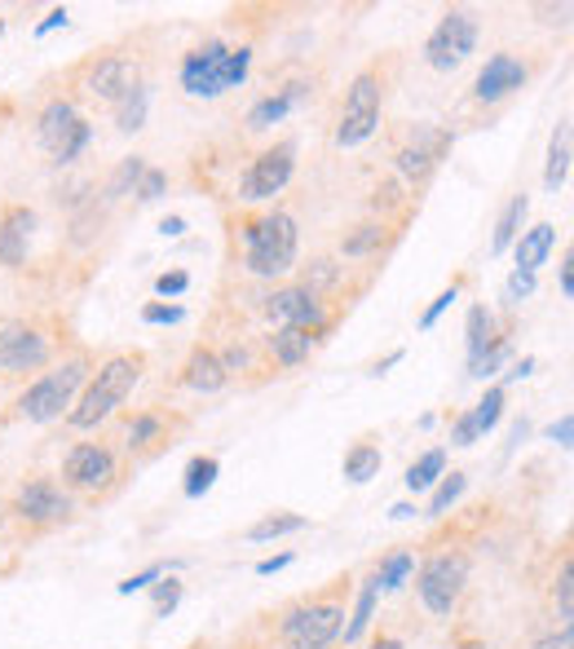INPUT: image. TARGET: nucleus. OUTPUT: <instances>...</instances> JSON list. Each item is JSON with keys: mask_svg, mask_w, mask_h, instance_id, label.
Returning a JSON list of instances; mask_svg holds the SVG:
<instances>
[{"mask_svg": "<svg viewBox=\"0 0 574 649\" xmlns=\"http://www.w3.org/2000/svg\"><path fill=\"white\" fill-rule=\"evenodd\" d=\"M557 279H562V297L571 301V297H574V257H571V252L562 257V270H557Z\"/></svg>", "mask_w": 574, "mask_h": 649, "instance_id": "nucleus-54", "label": "nucleus"}, {"mask_svg": "<svg viewBox=\"0 0 574 649\" xmlns=\"http://www.w3.org/2000/svg\"><path fill=\"white\" fill-rule=\"evenodd\" d=\"M384 239H389V226H376V221H372V226H359V230L341 243V252H345V257H372V252H381L384 248Z\"/></svg>", "mask_w": 574, "mask_h": 649, "instance_id": "nucleus-36", "label": "nucleus"}, {"mask_svg": "<svg viewBox=\"0 0 574 649\" xmlns=\"http://www.w3.org/2000/svg\"><path fill=\"white\" fill-rule=\"evenodd\" d=\"M225 44L221 40H203L199 49H191L182 58V89L191 98H221V62H225Z\"/></svg>", "mask_w": 574, "mask_h": 649, "instance_id": "nucleus-15", "label": "nucleus"}, {"mask_svg": "<svg viewBox=\"0 0 574 649\" xmlns=\"http://www.w3.org/2000/svg\"><path fill=\"white\" fill-rule=\"evenodd\" d=\"M216 473H221V465H216V456H194L191 465H187V499H199V495H208L212 482H216Z\"/></svg>", "mask_w": 574, "mask_h": 649, "instance_id": "nucleus-35", "label": "nucleus"}, {"mask_svg": "<svg viewBox=\"0 0 574 649\" xmlns=\"http://www.w3.org/2000/svg\"><path fill=\"white\" fill-rule=\"evenodd\" d=\"M31 230H36V212L22 208V203H9L0 212V266L18 270L27 261V243H31Z\"/></svg>", "mask_w": 574, "mask_h": 649, "instance_id": "nucleus-17", "label": "nucleus"}, {"mask_svg": "<svg viewBox=\"0 0 574 649\" xmlns=\"http://www.w3.org/2000/svg\"><path fill=\"white\" fill-rule=\"evenodd\" d=\"M531 292H535V274L513 270V274H508V283H504V301H508V306H522Z\"/></svg>", "mask_w": 574, "mask_h": 649, "instance_id": "nucleus-46", "label": "nucleus"}, {"mask_svg": "<svg viewBox=\"0 0 574 649\" xmlns=\"http://www.w3.org/2000/svg\"><path fill=\"white\" fill-rule=\"evenodd\" d=\"M296 243H301V230L292 212L283 208L261 212L256 221L243 226V270L256 279H283L296 270Z\"/></svg>", "mask_w": 574, "mask_h": 649, "instance_id": "nucleus-2", "label": "nucleus"}, {"mask_svg": "<svg viewBox=\"0 0 574 649\" xmlns=\"http://www.w3.org/2000/svg\"><path fill=\"white\" fill-rule=\"evenodd\" d=\"M451 151V133L446 129H433V124H415V133L397 147V172L411 181V186H424L433 177V168L446 160Z\"/></svg>", "mask_w": 574, "mask_h": 649, "instance_id": "nucleus-9", "label": "nucleus"}, {"mask_svg": "<svg viewBox=\"0 0 574 649\" xmlns=\"http://www.w3.org/2000/svg\"><path fill=\"white\" fill-rule=\"evenodd\" d=\"M504 407H508V393H504V385H491V389H486V398H482L477 407H469V416H473L477 433H491V429L504 420Z\"/></svg>", "mask_w": 574, "mask_h": 649, "instance_id": "nucleus-34", "label": "nucleus"}, {"mask_svg": "<svg viewBox=\"0 0 574 649\" xmlns=\"http://www.w3.org/2000/svg\"><path fill=\"white\" fill-rule=\"evenodd\" d=\"M557 619H562V628H571L574 619V570L571 561L562 566V575H557Z\"/></svg>", "mask_w": 574, "mask_h": 649, "instance_id": "nucleus-43", "label": "nucleus"}, {"mask_svg": "<svg viewBox=\"0 0 574 649\" xmlns=\"http://www.w3.org/2000/svg\"><path fill=\"white\" fill-rule=\"evenodd\" d=\"M442 473H446V451L437 447V451H424L411 469H406V490H429V487H437L442 482Z\"/></svg>", "mask_w": 574, "mask_h": 649, "instance_id": "nucleus-32", "label": "nucleus"}, {"mask_svg": "<svg viewBox=\"0 0 574 649\" xmlns=\"http://www.w3.org/2000/svg\"><path fill=\"white\" fill-rule=\"evenodd\" d=\"M142 371H147V358L142 353H115V358H107L93 371V380L80 389V398L71 402L67 425L71 429H98L115 407H124V398L138 389Z\"/></svg>", "mask_w": 574, "mask_h": 649, "instance_id": "nucleus-1", "label": "nucleus"}, {"mask_svg": "<svg viewBox=\"0 0 574 649\" xmlns=\"http://www.w3.org/2000/svg\"><path fill=\"white\" fill-rule=\"evenodd\" d=\"M473 49H477V13L473 9H446L424 40V62L433 71H455V67L469 62Z\"/></svg>", "mask_w": 574, "mask_h": 649, "instance_id": "nucleus-7", "label": "nucleus"}, {"mask_svg": "<svg viewBox=\"0 0 574 649\" xmlns=\"http://www.w3.org/2000/svg\"><path fill=\"white\" fill-rule=\"evenodd\" d=\"M182 230H187V221H182V217H164V221H160V234H164V239H178Z\"/></svg>", "mask_w": 574, "mask_h": 649, "instance_id": "nucleus-58", "label": "nucleus"}, {"mask_svg": "<svg viewBox=\"0 0 574 649\" xmlns=\"http://www.w3.org/2000/svg\"><path fill=\"white\" fill-rule=\"evenodd\" d=\"M389 517H393V521H406V517H415V508H411V503H393Z\"/></svg>", "mask_w": 574, "mask_h": 649, "instance_id": "nucleus-61", "label": "nucleus"}, {"mask_svg": "<svg viewBox=\"0 0 574 649\" xmlns=\"http://www.w3.org/2000/svg\"><path fill=\"white\" fill-rule=\"evenodd\" d=\"M513 248H517V270L535 274V270H540V266L548 261V252L557 248V226H553V221H540V226L522 230Z\"/></svg>", "mask_w": 574, "mask_h": 649, "instance_id": "nucleus-20", "label": "nucleus"}, {"mask_svg": "<svg viewBox=\"0 0 574 649\" xmlns=\"http://www.w3.org/2000/svg\"><path fill=\"white\" fill-rule=\"evenodd\" d=\"M381 447L376 442H354L350 451H345V482H354V487H367L372 478H381Z\"/></svg>", "mask_w": 574, "mask_h": 649, "instance_id": "nucleus-25", "label": "nucleus"}, {"mask_svg": "<svg viewBox=\"0 0 574 649\" xmlns=\"http://www.w3.org/2000/svg\"><path fill=\"white\" fill-rule=\"evenodd\" d=\"M336 279H341V266H336V261H328V257H319V261H310V270H305L301 288L319 297V292H323V288H332Z\"/></svg>", "mask_w": 574, "mask_h": 649, "instance_id": "nucleus-41", "label": "nucleus"}, {"mask_svg": "<svg viewBox=\"0 0 574 649\" xmlns=\"http://www.w3.org/2000/svg\"><path fill=\"white\" fill-rule=\"evenodd\" d=\"M571 177V116L557 120L553 129V142H548V163H544V190L557 194Z\"/></svg>", "mask_w": 574, "mask_h": 649, "instance_id": "nucleus-22", "label": "nucleus"}, {"mask_svg": "<svg viewBox=\"0 0 574 649\" xmlns=\"http://www.w3.org/2000/svg\"><path fill=\"white\" fill-rule=\"evenodd\" d=\"M160 575H164V566H147L142 575H133V579H124V583H120V597H133V592H147L151 583H160Z\"/></svg>", "mask_w": 574, "mask_h": 649, "instance_id": "nucleus-52", "label": "nucleus"}, {"mask_svg": "<svg viewBox=\"0 0 574 649\" xmlns=\"http://www.w3.org/2000/svg\"><path fill=\"white\" fill-rule=\"evenodd\" d=\"M142 80H138V62H129V58H98L93 67H89V76H84V89H89V98H98V102H120L124 93H133Z\"/></svg>", "mask_w": 574, "mask_h": 649, "instance_id": "nucleus-16", "label": "nucleus"}, {"mask_svg": "<svg viewBox=\"0 0 574 649\" xmlns=\"http://www.w3.org/2000/svg\"><path fill=\"white\" fill-rule=\"evenodd\" d=\"M216 358H221L225 376H234V371H248V367H252V349H248V345H239V340H234L225 353H216Z\"/></svg>", "mask_w": 574, "mask_h": 649, "instance_id": "nucleus-50", "label": "nucleus"}, {"mask_svg": "<svg viewBox=\"0 0 574 649\" xmlns=\"http://www.w3.org/2000/svg\"><path fill=\"white\" fill-rule=\"evenodd\" d=\"M187 288H191V274H187V270H169V274L155 279V292H160V297H182Z\"/></svg>", "mask_w": 574, "mask_h": 649, "instance_id": "nucleus-51", "label": "nucleus"}, {"mask_svg": "<svg viewBox=\"0 0 574 649\" xmlns=\"http://www.w3.org/2000/svg\"><path fill=\"white\" fill-rule=\"evenodd\" d=\"M535 649H574V628H562V632H553V637H544Z\"/></svg>", "mask_w": 574, "mask_h": 649, "instance_id": "nucleus-55", "label": "nucleus"}, {"mask_svg": "<svg viewBox=\"0 0 574 649\" xmlns=\"http://www.w3.org/2000/svg\"><path fill=\"white\" fill-rule=\"evenodd\" d=\"M526 212H531V194H513L508 199V208L500 212V221H495V239H491V252H508L513 243H517V234H522V221H526Z\"/></svg>", "mask_w": 574, "mask_h": 649, "instance_id": "nucleus-27", "label": "nucleus"}, {"mask_svg": "<svg viewBox=\"0 0 574 649\" xmlns=\"http://www.w3.org/2000/svg\"><path fill=\"white\" fill-rule=\"evenodd\" d=\"M142 323H151V327L182 323V306H164V301H151V306L142 310Z\"/></svg>", "mask_w": 574, "mask_h": 649, "instance_id": "nucleus-49", "label": "nucleus"}, {"mask_svg": "<svg viewBox=\"0 0 574 649\" xmlns=\"http://www.w3.org/2000/svg\"><path fill=\"white\" fill-rule=\"evenodd\" d=\"M402 358H406V349H393V353H384L381 362H376V367H372V376H384V371H389V367H397V362H402Z\"/></svg>", "mask_w": 574, "mask_h": 649, "instance_id": "nucleus-59", "label": "nucleus"}, {"mask_svg": "<svg viewBox=\"0 0 574 649\" xmlns=\"http://www.w3.org/2000/svg\"><path fill=\"white\" fill-rule=\"evenodd\" d=\"M102 217H107V203L84 199V212H75V221H71V243H75V248H80V243H89V239L98 234Z\"/></svg>", "mask_w": 574, "mask_h": 649, "instance_id": "nucleus-38", "label": "nucleus"}, {"mask_svg": "<svg viewBox=\"0 0 574 649\" xmlns=\"http://www.w3.org/2000/svg\"><path fill=\"white\" fill-rule=\"evenodd\" d=\"M142 172H147V160L142 156H129V160L115 163V172L107 177V190H102V203L111 208L115 199H124V194H133L138 190V181H142Z\"/></svg>", "mask_w": 574, "mask_h": 649, "instance_id": "nucleus-29", "label": "nucleus"}, {"mask_svg": "<svg viewBox=\"0 0 574 649\" xmlns=\"http://www.w3.org/2000/svg\"><path fill=\"white\" fill-rule=\"evenodd\" d=\"M265 314L279 327H301V331H310V336H319V331L328 327V306H323L314 292H305L301 283L270 292V297H265Z\"/></svg>", "mask_w": 574, "mask_h": 649, "instance_id": "nucleus-11", "label": "nucleus"}, {"mask_svg": "<svg viewBox=\"0 0 574 649\" xmlns=\"http://www.w3.org/2000/svg\"><path fill=\"white\" fill-rule=\"evenodd\" d=\"M89 142H93V124H89L84 116H75V124L62 133V142H58L49 156H53V163H58V168H67V163H75L80 156H84V151H89Z\"/></svg>", "mask_w": 574, "mask_h": 649, "instance_id": "nucleus-30", "label": "nucleus"}, {"mask_svg": "<svg viewBox=\"0 0 574 649\" xmlns=\"http://www.w3.org/2000/svg\"><path fill=\"white\" fill-rule=\"evenodd\" d=\"M147 107H151V89H147V84H138L133 93H124V98L115 102V124H120V133H138V129L147 124Z\"/></svg>", "mask_w": 574, "mask_h": 649, "instance_id": "nucleus-31", "label": "nucleus"}, {"mask_svg": "<svg viewBox=\"0 0 574 649\" xmlns=\"http://www.w3.org/2000/svg\"><path fill=\"white\" fill-rule=\"evenodd\" d=\"M283 566H292V552H279V557H265V561L256 566V575H274V570H283Z\"/></svg>", "mask_w": 574, "mask_h": 649, "instance_id": "nucleus-56", "label": "nucleus"}, {"mask_svg": "<svg viewBox=\"0 0 574 649\" xmlns=\"http://www.w3.org/2000/svg\"><path fill=\"white\" fill-rule=\"evenodd\" d=\"M292 172H296V142H274V147H265L256 160L248 163V172L239 177V199L243 203H265V199L288 190Z\"/></svg>", "mask_w": 574, "mask_h": 649, "instance_id": "nucleus-8", "label": "nucleus"}, {"mask_svg": "<svg viewBox=\"0 0 574 649\" xmlns=\"http://www.w3.org/2000/svg\"><path fill=\"white\" fill-rule=\"evenodd\" d=\"M464 490H469V478H464V473H442V482H437L433 499H429V517H442Z\"/></svg>", "mask_w": 574, "mask_h": 649, "instance_id": "nucleus-39", "label": "nucleus"}, {"mask_svg": "<svg viewBox=\"0 0 574 649\" xmlns=\"http://www.w3.org/2000/svg\"><path fill=\"white\" fill-rule=\"evenodd\" d=\"M49 362V340L44 331L27 323L0 327V371L4 376H22V371H40Z\"/></svg>", "mask_w": 574, "mask_h": 649, "instance_id": "nucleus-12", "label": "nucleus"}, {"mask_svg": "<svg viewBox=\"0 0 574 649\" xmlns=\"http://www.w3.org/2000/svg\"><path fill=\"white\" fill-rule=\"evenodd\" d=\"M464 583H469V557H464V552H455V548L433 552V557L415 570V592H420L424 610H429V615H437V619H446V615L460 606Z\"/></svg>", "mask_w": 574, "mask_h": 649, "instance_id": "nucleus-5", "label": "nucleus"}, {"mask_svg": "<svg viewBox=\"0 0 574 649\" xmlns=\"http://www.w3.org/2000/svg\"><path fill=\"white\" fill-rule=\"evenodd\" d=\"M376 601H381V583H376V575H372V579H363V592H359L354 619H350V623L341 628L345 646H359V641L367 637V628H372V619H376Z\"/></svg>", "mask_w": 574, "mask_h": 649, "instance_id": "nucleus-24", "label": "nucleus"}, {"mask_svg": "<svg viewBox=\"0 0 574 649\" xmlns=\"http://www.w3.org/2000/svg\"><path fill=\"white\" fill-rule=\"evenodd\" d=\"M367 649H402V641L397 637H381V641H372Z\"/></svg>", "mask_w": 574, "mask_h": 649, "instance_id": "nucleus-62", "label": "nucleus"}, {"mask_svg": "<svg viewBox=\"0 0 574 649\" xmlns=\"http://www.w3.org/2000/svg\"><path fill=\"white\" fill-rule=\"evenodd\" d=\"M115 478H120L115 451L102 447V442H80L62 460V482L71 490H107Z\"/></svg>", "mask_w": 574, "mask_h": 649, "instance_id": "nucleus-10", "label": "nucleus"}, {"mask_svg": "<svg viewBox=\"0 0 574 649\" xmlns=\"http://www.w3.org/2000/svg\"><path fill=\"white\" fill-rule=\"evenodd\" d=\"M531 371H535V358H522V362H513V367H508V376H504V380L513 385V380H526Z\"/></svg>", "mask_w": 574, "mask_h": 649, "instance_id": "nucleus-57", "label": "nucleus"}, {"mask_svg": "<svg viewBox=\"0 0 574 649\" xmlns=\"http://www.w3.org/2000/svg\"><path fill=\"white\" fill-rule=\"evenodd\" d=\"M381 111H384V80L376 67L359 71L350 93H345V107H341V124H336V147L350 151V147H363L376 129H381Z\"/></svg>", "mask_w": 574, "mask_h": 649, "instance_id": "nucleus-4", "label": "nucleus"}, {"mask_svg": "<svg viewBox=\"0 0 574 649\" xmlns=\"http://www.w3.org/2000/svg\"><path fill=\"white\" fill-rule=\"evenodd\" d=\"M341 628H345L341 601H305V606L288 610L279 623L288 649H328L332 641H341Z\"/></svg>", "mask_w": 574, "mask_h": 649, "instance_id": "nucleus-6", "label": "nucleus"}, {"mask_svg": "<svg viewBox=\"0 0 574 649\" xmlns=\"http://www.w3.org/2000/svg\"><path fill=\"white\" fill-rule=\"evenodd\" d=\"M71 124H75V107H71L67 98H53V102L40 111V120H36V142H40L44 151H53Z\"/></svg>", "mask_w": 574, "mask_h": 649, "instance_id": "nucleus-23", "label": "nucleus"}, {"mask_svg": "<svg viewBox=\"0 0 574 649\" xmlns=\"http://www.w3.org/2000/svg\"><path fill=\"white\" fill-rule=\"evenodd\" d=\"M305 526H310V517H301V512H270V517H261L256 526H248V543H270V539L296 535V530H305Z\"/></svg>", "mask_w": 574, "mask_h": 649, "instance_id": "nucleus-28", "label": "nucleus"}, {"mask_svg": "<svg viewBox=\"0 0 574 649\" xmlns=\"http://www.w3.org/2000/svg\"><path fill=\"white\" fill-rule=\"evenodd\" d=\"M504 358H508V345H504V336H500V340H495V345H491V349H486L477 362H469V376L486 380V376H495V367H500Z\"/></svg>", "mask_w": 574, "mask_h": 649, "instance_id": "nucleus-45", "label": "nucleus"}, {"mask_svg": "<svg viewBox=\"0 0 574 649\" xmlns=\"http://www.w3.org/2000/svg\"><path fill=\"white\" fill-rule=\"evenodd\" d=\"M0 31H4V18H0Z\"/></svg>", "mask_w": 574, "mask_h": 649, "instance_id": "nucleus-63", "label": "nucleus"}, {"mask_svg": "<svg viewBox=\"0 0 574 649\" xmlns=\"http://www.w3.org/2000/svg\"><path fill=\"white\" fill-rule=\"evenodd\" d=\"M160 438H164V416H155V411L133 416L129 429H124V447H129V451H147V447L160 442Z\"/></svg>", "mask_w": 574, "mask_h": 649, "instance_id": "nucleus-33", "label": "nucleus"}, {"mask_svg": "<svg viewBox=\"0 0 574 649\" xmlns=\"http://www.w3.org/2000/svg\"><path fill=\"white\" fill-rule=\"evenodd\" d=\"M164 190H169V172H164V168H151V163H147V172H142V181H138L133 199H138V203H155V199H160Z\"/></svg>", "mask_w": 574, "mask_h": 649, "instance_id": "nucleus-42", "label": "nucleus"}, {"mask_svg": "<svg viewBox=\"0 0 574 649\" xmlns=\"http://www.w3.org/2000/svg\"><path fill=\"white\" fill-rule=\"evenodd\" d=\"M571 438H574V416L566 411L557 425H548V442H557V447H571Z\"/></svg>", "mask_w": 574, "mask_h": 649, "instance_id": "nucleus-53", "label": "nucleus"}, {"mask_svg": "<svg viewBox=\"0 0 574 649\" xmlns=\"http://www.w3.org/2000/svg\"><path fill=\"white\" fill-rule=\"evenodd\" d=\"M13 512L22 521H36V526H49V521H67L71 512V495L49 482V478H36V482H22L13 495Z\"/></svg>", "mask_w": 574, "mask_h": 649, "instance_id": "nucleus-14", "label": "nucleus"}, {"mask_svg": "<svg viewBox=\"0 0 574 649\" xmlns=\"http://www.w3.org/2000/svg\"><path fill=\"white\" fill-rule=\"evenodd\" d=\"M155 588V615H173L182 606V583L178 579H164V583H151Z\"/></svg>", "mask_w": 574, "mask_h": 649, "instance_id": "nucleus-47", "label": "nucleus"}, {"mask_svg": "<svg viewBox=\"0 0 574 649\" xmlns=\"http://www.w3.org/2000/svg\"><path fill=\"white\" fill-rule=\"evenodd\" d=\"M89 385V362L84 358H67L62 367L36 376L22 393H18V416L31 420V425H53L71 411V402L80 398V389Z\"/></svg>", "mask_w": 574, "mask_h": 649, "instance_id": "nucleus-3", "label": "nucleus"}, {"mask_svg": "<svg viewBox=\"0 0 574 649\" xmlns=\"http://www.w3.org/2000/svg\"><path fill=\"white\" fill-rule=\"evenodd\" d=\"M225 367H221V358L208 349V345H194L191 358H187V367H182V385L194 389V393H221L225 389Z\"/></svg>", "mask_w": 574, "mask_h": 649, "instance_id": "nucleus-19", "label": "nucleus"}, {"mask_svg": "<svg viewBox=\"0 0 574 649\" xmlns=\"http://www.w3.org/2000/svg\"><path fill=\"white\" fill-rule=\"evenodd\" d=\"M411 570H415V557H411V552H393V557H384V566L376 570L381 592H397V588L411 579Z\"/></svg>", "mask_w": 574, "mask_h": 649, "instance_id": "nucleus-37", "label": "nucleus"}, {"mask_svg": "<svg viewBox=\"0 0 574 649\" xmlns=\"http://www.w3.org/2000/svg\"><path fill=\"white\" fill-rule=\"evenodd\" d=\"M248 67H252V49H248V44L230 49L225 62H221V89H239V84L248 80Z\"/></svg>", "mask_w": 574, "mask_h": 649, "instance_id": "nucleus-40", "label": "nucleus"}, {"mask_svg": "<svg viewBox=\"0 0 574 649\" xmlns=\"http://www.w3.org/2000/svg\"><path fill=\"white\" fill-rule=\"evenodd\" d=\"M455 301H460V283H451L446 292H437V297H433V306L420 314V331H433V327H437V319H442V314H446Z\"/></svg>", "mask_w": 574, "mask_h": 649, "instance_id": "nucleus-44", "label": "nucleus"}, {"mask_svg": "<svg viewBox=\"0 0 574 649\" xmlns=\"http://www.w3.org/2000/svg\"><path fill=\"white\" fill-rule=\"evenodd\" d=\"M301 102H310V84H288V89H274V93H265L252 111H248V133H265V129H274V124H283Z\"/></svg>", "mask_w": 574, "mask_h": 649, "instance_id": "nucleus-18", "label": "nucleus"}, {"mask_svg": "<svg viewBox=\"0 0 574 649\" xmlns=\"http://www.w3.org/2000/svg\"><path fill=\"white\" fill-rule=\"evenodd\" d=\"M526 80H531V67H526L522 58H513V53H495V58H486V67L477 71L473 98L486 102V107H495V102L513 98L517 89H526Z\"/></svg>", "mask_w": 574, "mask_h": 649, "instance_id": "nucleus-13", "label": "nucleus"}, {"mask_svg": "<svg viewBox=\"0 0 574 649\" xmlns=\"http://www.w3.org/2000/svg\"><path fill=\"white\" fill-rule=\"evenodd\" d=\"M482 433H477V425H473V416L469 411H460L455 420H451V447H473Z\"/></svg>", "mask_w": 574, "mask_h": 649, "instance_id": "nucleus-48", "label": "nucleus"}, {"mask_svg": "<svg viewBox=\"0 0 574 649\" xmlns=\"http://www.w3.org/2000/svg\"><path fill=\"white\" fill-rule=\"evenodd\" d=\"M495 314L486 306H469V319H464V345H469V362H477L491 345H495Z\"/></svg>", "mask_w": 574, "mask_h": 649, "instance_id": "nucleus-26", "label": "nucleus"}, {"mask_svg": "<svg viewBox=\"0 0 574 649\" xmlns=\"http://www.w3.org/2000/svg\"><path fill=\"white\" fill-rule=\"evenodd\" d=\"M314 340L319 336H310V331H301V327H274L270 336H265V349H270V358L279 362V367H301L305 358H310V349H314Z\"/></svg>", "mask_w": 574, "mask_h": 649, "instance_id": "nucleus-21", "label": "nucleus"}, {"mask_svg": "<svg viewBox=\"0 0 574 649\" xmlns=\"http://www.w3.org/2000/svg\"><path fill=\"white\" fill-rule=\"evenodd\" d=\"M53 27H67V9H53V13H49V18L40 22V27H36V31L44 36V31H53Z\"/></svg>", "mask_w": 574, "mask_h": 649, "instance_id": "nucleus-60", "label": "nucleus"}]
</instances>
